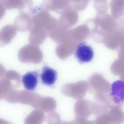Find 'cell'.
Instances as JSON below:
<instances>
[{
	"label": "cell",
	"instance_id": "7",
	"mask_svg": "<svg viewBox=\"0 0 124 124\" xmlns=\"http://www.w3.org/2000/svg\"><path fill=\"white\" fill-rule=\"evenodd\" d=\"M40 75L37 71H29L22 76V80L24 87L27 90L33 91L36 88Z\"/></svg>",
	"mask_w": 124,
	"mask_h": 124
},
{
	"label": "cell",
	"instance_id": "6",
	"mask_svg": "<svg viewBox=\"0 0 124 124\" xmlns=\"http://www.w3.org/2000/svg\"><path fill=\"white\" fill-rule=\"evenodd\" d=\"M40 77L43 84L53 87L57 79V72L55 70L46 65L43 67Z\"/></svg>",
	"mask_w": 124,
	"mask_h": 124
},
{
	"label": "cell",
	"instance_id": "18",
	"mask_svg": "<svg viewBox=\"0 0 124 124\" xmlns=\"http://www.w3.org/2000/svg\"><path fill=\"white\" fill-rule=\"evenodd\" d=\"M118 29L119 32L124 34V19L118 22Z\"/></svg>",
	"mask_w": 124,
	"mask_h": 124
},
{
	"label": "cell",
	"instance_id": "8",
	"mask_svg": "<svg viewBox=\"0 0 124 124\" xmlns=\"http://www.w3.org/2000/svg\"><path fill=\"white\" fill-rule=\"evenodd\" d=\"M111 92L110 95L113 101L116 103L124 101V81L118 80L111 85Z\"/></svg>",
	"mask_w": 124,
	"mask_h": 124
},
{
	"label": "cell",
	"instance_id": "14",
	"mask_svg": "<svg viewBox=\"0 0 124 124\" xmlns=\"http://www.w3.org/2000/svg\"><path fill=\"white\" fill-rule=\"evenodd\" d=\"M45 119L47 124H61L62 121L58 113L54 111L47 113Z\"/></svg>",
	"mask_w": 124,
	"mask_h": 124
},
{
	"label": "cell",
	"instance_id": "4",
	"mask_svg": "<svg viewBox=\"0 0 124 124\" xmlns=\"http://www.w3.org/2000/svg\"><path fill=\"white\" fill-rule=\"evenodd\" d=\"M48 34V31L45 29L33 26L30 31L28 37L29 42L35 45H40L44 43Z\"/></svg>",
	"mask_w": 124,
	"mask_h": 124
},
{
	"label": "cell",
	"instance_id": "19",
	"mask_svg": "<svg viewBox=\"0 0 124 124\" xmlns=\"http://www.w3.org/2000/svg\"><path fill=\"white\" fill-rule=\"evenodd\" d=\"M0 124H13L12 123L0 118Z\"/></svg>",
	"mask_w": 124,
	"mask_h": 124
},
{
	"label": "cell",
	"instance_id": "2",
	"mask_svg": "<svg viewBox=\"0 0 124 124\" xmlns=\"http://www.w3.org/2000/svg\"><path fill=\"white\" fill-rule=\"evenodd\" d=\"M74 55L78 62L83 64L92 60L94 57V52L90 45L86 41H83L78 45Z\"/></svg>",
	"mask_w": 124,
	"mask_h": 124
},
{
	"label": "cell",
	"instance_id": "11",
	"mask_svg": "<svg viewBox=\"0 0 124 124\" xmlns=\"http://www.w3.org/2000/svg\"><path fill=\"white\" fill-rule=\"evenodd\" d=\"M45 119V114L39 109H35L25 118L24 124H42Z\"/></svg>",
	"mask_w": 124,
	"mask_h": 124
},
{
	"label": "cell",
	"instance_id": "16",
	"mask_svg": "<svg viewBox=\"0 0 124 124\" xmlns=\"http://www.w3.org/2000/svg\"><path fill=\"white\" fill-rule=\"evenodd\" d=\"M89 121L86 118L76 116L70 122L71 124H89Z\"/></svg>",
	"mask_w": 124,
	"mask_h": 124
},
{
	"label": "cell",
	"instance_id": "3",
	"mask_svg": "<svg viewBox=\"0 0 124 124\" xmlns=\"http://www.w3.org/2000/svg\"><path fill=\"white\" fill-rule=\"evenodd\" d=\"M94 104L91 101L82 100L77 101L74 107V113L76 116L87 118L93 114Z\"/></svg>",
	"mask_w": 124,
	"mask_h": 124
},
{
	"label": "cell",
	"instance_id": "1",
	"mask_svg": "<svg viewBox=\"0 0 124 124\" xmlns=\"http://www.w3.org/2000/svg\"><path fill=\"white\" fill-rule=\"evenodd\" d=\"M31 18L33 26L44 28L48 31L51 29L52 22L50 15L41 5L35 7Z\"/></svg>",
	"mask_w": 124,
	"mask_h": 124
},
{
	"label": "cell",
	"instance_id": "5",
	"mask_svg": "<svg viewBox=\"0 0 124 124\" xmlns=\"http://www.w3.org/2000/svg\"><path fill=\"white\" fill-rule=\"evenodd\" d=\"M32 16L24 13H20L15 19L13 25L17 31L24 32L30 31L33 26Z\"/></svg>",
	"mask_w": 124,
	"mask_h": 124
},
{
	"label": "cell",
	"instance_id": "13",
	"mask_svg": "<svg viewBox=\"0 0 124 124\" xmlns=\"http://www.w3.org/2000/svg\"><path fill=\"white\" fill-rule=\"evenodd\" d=\"M56 106V102L54 99H46L40 102L39 109L46 113L49 112L54 111Z\"/></svg>",
	"mask_w": 124,
	"mask_h": 124
},
{
	"label": "cell",
	"instance_id": "10",
	"mask_svg": "<svg viewBox=\"0 0 124 124\" xmlns=\"http://www.w3.org/2000/svg\"><path fill=\"white\" fill-rule=\"evenodd\" d=\"M110 6L112 16L117 21L123 19L124 16V0H112Z\"/></svg>",
	"mask_w": 124,
	"mask_h": 124
},
{
	"label": "cell",
	"instance_id": "9",
	"mask_svg": "<svg viewBox=\"0 0 124 124\" xmlns=\"http://www.w3.org/2000/svg\"><path fill=\"white\" fill-rule=\"evenodd\" d=\"M17 30L14 25L7 24L0 30V46H3L9 43L16 36Z\"/></svg>",
	"mask_w": 124,
	"mask_h": 124
},
{
	"label": "cell",
	"instance_id": "15",
	"mask_svg": "<svg viewBox=\"0 0 124 124\" xmlns=\"http://www.w3.org/2000/svg\"><path fill=\"white\" fill-rule=\"evenodd\" d=\"M5 9H19L22 6L23 0H0Z\"/></svg>",
	"mask_w": 124,
	"mask_h": 124
},
{
	"label": "cell",
	"instance_id": "12",
	"mask_svg": "<svg viewBox=\"0 0 124 124\" xmlns=\"http://www.w3.org/2000/svg\"><path fill=\"white\" fill-rule=\"evenodd\" d=\"M123 35L118 31L108 36L104 42L105 46L110 49L118 51L120 41Z\"/></svg>",
	"mask_w": 124,
	"mask_h": 124
},
{
	"label": "cell",
	"instance_id": "20",
	"mask_svg": "<svg viewBox=\"0 0 124 124\" xmlns=\"http://www.w3.org/2000/svg\"><path fill=\"white\" fill-rule=\"evenodd\" d=\"M61 124H71L70 122L67 121H62Z\"/></svg>",
	"mask_w": 124,
	"mask_h": 124
},
{
	"label": "cell",
	"instance_id": "17",
	"mask_svg": "<svg viewBox=\"0 0 124 124\" xmlns=\"http://www.w3.org/2000/svg\"><path fill=\"white\" fill-rule=\"evenodd\" d=\"M118 51V57H124V34H123L121 37Z\"/></svg>",
	"mask_w": 124,
	"mask_h": 124
}]
</instances>
